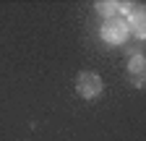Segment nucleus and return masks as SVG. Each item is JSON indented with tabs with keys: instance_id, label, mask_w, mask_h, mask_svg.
<instances>
[{
	"instance_id": "1",
	"label": "nucleus",
	"mask_w": 146,
	"mask_h": 141,
	"mask_svg": "<svg viewBox=\"0 0 146 141\" xmlns=\"http://www.w3.org/2000/svg\"><path fill=\"white\" fill-rule=\"evenodd\" d=\"M76 89H78V94H81L84 99H91V97H97V94L102 92V78H99L97 73H91V70H86V73L78 76Z\"/></svg>"
},
{
	"instance_id": "2",
	"label": "nucleus",
	"mask_w": 146,
	"mask_h": 141,
	"mask_svg": "<svg viewBox=\"0 0 146 141\" xmlns=\"http://www.w3.org/2000/svg\"><path fill=\"white\" fill-rule=\"evenodd\" d=\"M102 37H104L110 45H120V42H125V37H128V26H125V21H123V19H110V21L102 26Z\"/></svg>"
},
{
	"instance_id": "3",
	"label": "nucleus",
	"mask_w": 146,
	"mask_h": 141,
	"mask_svg": "<svg viewBox=\"0 0 146 141\" xmlns=\"http://www.w3.org/2000/svg\"><path fill=\"white\" fill-rule=\"evenodd\" d=\"M128 31H133L136 37H143L146 34V19H143V11L141 8H133V13L128 16Z\"/></svg>"
},
{
	"instance_id": "4",
	"label": "nucleus",
	"mask_w": 146,
	"mask_h": 141,
	"mask_svg": "<svg viewBox=\"0 0 146 141\" xmlns=\"http://www.w3.org/2000/svg\"><path fill=\"white\" fill-rule=\"evenodd\" d=\"M128 70H131V78L136 86H143V55L141 52H136V55L131 58V63H128Z\"/></svg>"
},
{
	"instance_id": "5",
	"label": "nucleus",
	"mask_w": 146,
	"mask_h": 141,
	"mask_svg": "<svg viewBox=\"0 0 146 141\" xmlns=\"http://www.w3.org/2000/svg\"><path fill=\"white\" fill-rule=\"evenodd\" d=\"M97 11L102 16H110V19H115V13L123 11V3H97Z\"/></svg>"
}]
</instances>
